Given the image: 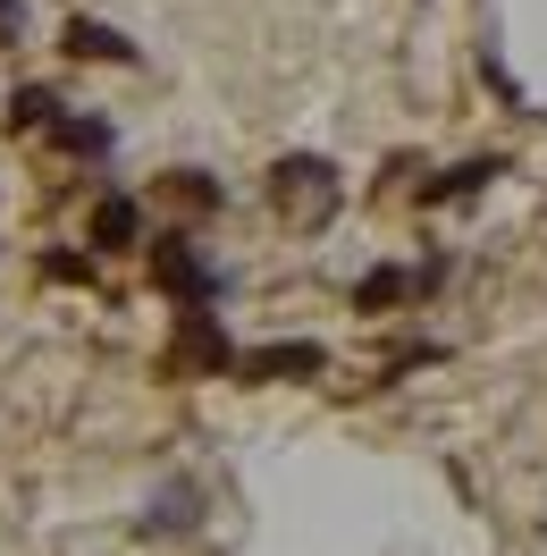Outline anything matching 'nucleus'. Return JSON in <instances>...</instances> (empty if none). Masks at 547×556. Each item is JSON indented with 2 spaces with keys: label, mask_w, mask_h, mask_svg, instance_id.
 I'll list each match as a JSON object with an SVG mask.
<instances>
[{
  "label": "nucleus",
  "mask_w": 547,
  "mask_h": 556,
  "mask_svg": "<svg viewBox=\"0 0 547 556\" xmlns=\"http://www.w3.org/2000/svg\"><path fill=\"white\" fill-rule=\"evenodd\" d=\"M338 169L320 161V152H287L270 169V203H278V219H295V228H329L338 219Z\"/></svg>",
  "instance_id": "nucleus-1"
},
{
  "label": "nucleus",
  "mask_w": 547,
  "mask_h": 556,
  "mask_svg": "<svg viewBox=\"0 0 547 556\" xmlns=\"http://www.w3.org/2000/svg\"><path fill=\"white\" fill-rule=\"evenodd\" d=\"M161 371H169V380H219V371H237V346H228L219 313L186 304V313H177V329H169V354H161Z\"/></svg>",
  "instance_id": "nucleus-2"
},
{
  "label": "nucleus",
  "mask_w": 547,
  "mask_h": 556,
  "mask_svg": "<svg viewBox=\"0 0 547 556\" xmlns=\"http://www.w3.org/2000/svg\"><path fill=\"white\" fill-rule=\"evenodd\" d=\"M152 278H161V295H177V304H211V295L228 287V278L194 253V237H161L152 244Z\"/></svg>",
  "instance_id": "nucleus-3"
},
{
  "label": "nucleus",
  "mask_w": 547,
  "mask_h": 556,
  "mask_svg": "<svg viewBox=\"0 0 547 556\" xmlns=\"http://www.w3.org/2000/svg\"><path fill=\"white\" fill-rule=\"evenodd\" d=\"M311 371H329V354L311 346V338H278V346L237 354V380H244V388H270V380H311Z\"/></svg>",
  "instance_id": "nucleus-4"
},
{
  "label": "nucleus",
  "mask_w": 547,
  "mask_h": 556,
  "mask_svg": "<svg viewBox=\"0 0 547 556\" xmlns=\"http://www.w3.org/2000/svg\"><path fill=\"white\" fill-rule=\"evenodd\" d=\"M60 51H68V60H110V68H127V60H136V42L118 35V26H102V17H68Z\"/></svg>",
  "instance_id": "nucleus-5"
},
{
  "label": "nucleus",
  "mask_w": 547,
  "mask_h": 556,
  "mask_svg": "<svg viewBox=\"0 0 547 556\" xmlns=\"http://www.w3.org/2000/svg\"><path fill=\"white\" fill-rule=\"evenodd\" d=\"M136 237H143L136 194H102V203H93V244H102V253H127Z\"/></svg>",
  "instance_id": "nucleus-6"
},
{
  "label": "nucleus",
  "mask_w": 547,
  "mask_h": 556,
  "mask_svg": "<svg viewBox=\"0 0 547 556\" xmlns=\"http://www.w3.org/2000/svg\"><path fill=\"white\" fill-rule=\"evenodd\" d=\"M51 118H60V93H51V85H17V93H9V127H17V136H51Z\"/></svg>",
  "instance_id": "nucleus-7"
},
{
  "label": "nucleus",
  "mask_w": 547,
  "mask_h": 556,
  "mask_svg": "<svg viewBox=\"0 0 547 556\" xmlns=\"http://www.w3.org/2000/svg\"><path fill=\"white\" fill-rule=\"evenodd\" d=\"M488 177H506V169H497V161H463V169L430 177V186H421V203H430V211H438V203H463V194H480Z\"/></svg>",
  "instance_id": "nucleus-8"
},
{
  "label": "nucleus",
  "mask_w": 547,
  "mask_h": 556,
  "mask_svg": "<svg viewBox=\"0 0 547 556\" xmlns=\"http://www.w3.org/2000/svg\"><path fill=\"white\" fill-rule=\"evenodd\" d=\"M405 295H430V287L405 278V270H371L362 287H354V313H387V304H405Z\"/></svg>",
  "instance_id": "nucleus-9"
},
{
  "label": "nucleus",
  "mask_w": 547,
  "mask_h": 556,
  "mask_svg": "<svg viewBox=\"0 0 547 556\" xmlns=\"http://www.w3.org/2000/svg\"><path fill=\"white\" fill-rule=\"evenodd\" d=\"M51 136H60V152H93V161L110 152V127H102V118H51Z\"/></svg>",
  "instance_id": "nucleus-10"
},
{
  "label": "nucleus",
  "mask_w": 547,
  "mask_h": 556,
  "mask_svg": "<svg viewBox=\"0 0 547 556\" xmlns=\"http://www.w3.org/2000/svg\"><path fill=\"white\" fill-rule=\"evenodd\" d=\"M186 522H194V489H169V497L143 515V531H186Z\"/></svg>",
  "instance_id": "nucleus-11"
},
{
  "label": "nucleus",
  "mask_w": 547,
  "mask_h": 556,
  "mask_svg": "<svg viewBox=\"0 0 547 556\" xmlns=\"http://www.w3.org/2000/svg\"><path fill=\"white\" fill-rule=\"evenodd\" d=\"M169 194H177L186 211H211V203H219V186H211L203 169H177V177H169Z\"/></svg>",
  "instance_id": "nucleus-12"
},
{
  "label": "nucleus",
  "mask_w": 547,
  "mask_h": 556,
  "mask_svg": "<svg viewBox=\"0 0 547 556\" xmlns=\"http://www.w3.org/2000/svg\"><path fill=\"white\" fill-rule=\"evenodd\" d=\"M42 270L60 278V287H76V278H93V262H76V253H51V262H42Z\"/></svg>",
  "instance_id": "nucleus-13"
},
{
  "label": "nucleus",
  "mask_w": 547,
  "mask_h": 556,
  "mask_svg": "<svg viewBox=\"0 0 547 556\" xmlns=\"http://www.w3.org/2000/svg\"><path fill=\"white\" fill-rule=\"evenodd\" d=\"M17 26H26V9H17V0H0V42H17Z\"/></svg>",
  "instance_id": "nucleus-14"
}]
</instances>
